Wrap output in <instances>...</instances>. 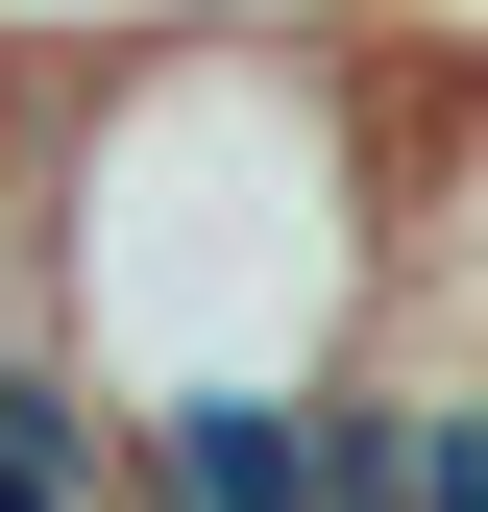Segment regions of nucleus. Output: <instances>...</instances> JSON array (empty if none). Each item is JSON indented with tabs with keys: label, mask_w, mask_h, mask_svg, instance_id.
Listing matches in <instances>:
<instances>
[{
	"label": "nucleus",
	"mask_w": 488,
	"mask_h": 512,
	"mask_svg": "<svg viewBox=\"0 0 488 512\" xmlns=\"http://www.w3.org/2000/svg\"><path fill=\"white\" fill-rule=\"evenodd\" d=\"M415 25H25V293L122 439L171 415H318L391 293Z\"/></svg>",
	"instance_id": "f257e3e1"
}]
</instances>
